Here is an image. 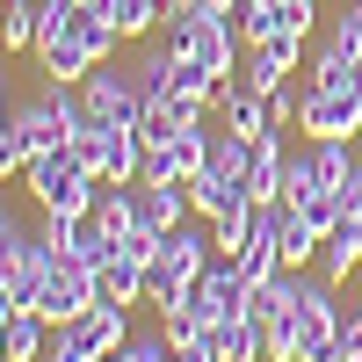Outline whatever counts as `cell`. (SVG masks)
Returning a JSON list of instances; mask_svg holds the SVG:
<instances>
[{"label":"cell","instance_id":"6da1fadb","mask_svg":"<svg viewBox=\"0 0 362 362\" xmlns=\"http://www.w3.org/2000/svg\"><path fill=\"white\" fill-rule=\"evenodd\" d=\"M22 189H29V203H37V210H66V218H87V203H95L102 174L87 167L73 145H51V153H37V160L22 167Z\"/></svg>","mask_w":362,"mask_h":362},{"label":"cell","instance_id":"7a4b0ae2","mask_svg":"<svg viewBox=\"0 0 362 362\" xmlns=\"http://www.w3.org/2000/svg\"><path fill=\"white\" fill-rule=\"evenodd\" d=\"M167 44L181 58H196L210 80H239V58H247V37H239V22L218 15V8H189L167 22Z\"/></svg>","mask_w":362,"mask_h":362},{"label":"cell","instance_id":"3957f363","mask_svg":"<svg viewBox=\"0 0 362 362\" xmlns=\"http://www.w3.org/2000/svg\"><path fill=\"white\" fill-rule=\"evenodd\" d=\"M341 283L326 276H305L297 268V297H290V326H297V348H305V362H348L341 355Z\"/></svg>","mask_w":362,"mask_h":362},{"label":"cell","instance_id":"277c9868","mask_svg":"<svg viewBox=\"0 0 362 362\" xmlns=\"http://www.w3.org/2000/svg\"><path fill=\"white\" fill-rule=\"evenodd\" d=\"M131 341V305H116V297H102V305H87L80 319L51 326V355L44 362H102Z\"/></svg>","mask_w":362,"mask_h":362},{"label":"cell","instance_id":"5b68a950","mask_svg":"<svg viewBox=\"0 0 362 362\" xmlns=\"http://www.w3.org/2000/svg\"><path fill=\"white\" fill-rule=\"evenodd\" d=\"M218 261V247H210V232H189V225H174L167 239H160V254H153V268H145V305H167L174 290H189L203 268Z\"/></svg>","mask_w":362,"mask_h":362},{"label":"cell","instance_id":"8992f818","mask_svg":"<svg viewBox=\"0 0 362 362\" xmlns=\"http://www.w3.org/2000/svg\"><path fill=\"white\" fill-rule=\"evenodd\" d=\"M297 131L305 138H355L362 131V87H319L305 73L297 80Z\"/></svg>","mask_w":362,"mask_h":362},{"label":"cell","instance_id":"52a82bcc","mask_svg":"<svg viewBox=\"0 0 362 362\" xmlns=\"http://www.w3.org/2000/svg\"><path fill=\"white\" fill-rule=\"evenodd\" d=\"M80 95H87V116H95V124H138L145 131V87H138V73L131 66H116V58H102L95 73L80 80Z\"/></svg>","mask_w":362,"mask_h":362},{"label":"cell","instance_id":"ba28073f","mask_svg":"<svg viewBox=\"0 0 362 362\" xmlns=\"http://www.w3.org/2000/svg\"><path fill=\"white\" fill-rule=\"evenodd\" d=\"M87 305H102V268H95V261H80V254H58V261H51V276H44L37 312H44L51 326H66V319H80Z\"/></svg>","mask_w":362,"mask_h":362},{"label":"cell","instance_id":"9c48e42d","mask_svg":"<svg viewBox=\"0 0 362 362\" xmlns=\"http://www.w3.org/2000/svg\"><path fill=\"white\" fill-rule=\"evenodd\" d=\"M203 160H210V116L174 124L167 138H145V181H189Z\"/></svg>","mask_w":362,"mask_h":362},{"label":"cell","instance_id":"30bf717a","mask_svg":"<svg viewBox=\"0 0 362 362\" xmlns=\"http://www.w3.org/2000/svg\"><path fill=\"white\" fill-rule=\"evenodd\" d=\"M51 247H44V232H29L22 225V239H15V247H8V261H0V283H8L15 290V305L22 312H37V297H44V276H51Z\"/></svg>","mask_w":362,"mask_h":362},{"label":"cell","instance_id":"8fae6325","mask_svg":"<svg viewBox=\"0 0 362 362\" xmlns=\"http://www.w3.org/2000/svg\"><path fill=\"white\" fill-rule=\"evenodd\" d=\"M297 66H305V37H268V44H247V58H239V87L247 95H268V87H283Z\"/></svg>","mask_w":362,"mask_h":362},{"label":"cell","instance_id":"7c38bea8","mask_svg":"<svg viewBox=\"0 0 362 362\" xmlns=\"http://www.w3.org/2000/svg\"><path fill=\"white\" fill-rule=\"evenodd\" d=\"M181 218H189V189H181V181H131V225H145V232H174Z\"/></svg>","mask_w":362,"mask_h":362},{"label":"cell","instance_id":"4fadbf2b","mask_svg":"<svg viewBox=\"0 0 362 362\" xmlns=\"http://www.w3.org/2000/svg\"><path fill=\"white\" fill-rule=\"evenodd\" d=\"M8 138L22 145L29 160H37V153H51V145H66V124H58V109H51V95H37V102H22V109L8 116Z\"/></svg>","mask_w":362,"mask_h":362},{"label":"cell","instance_id":"5bb4252c","mask_svg":"<svg viewBox=\"0 0 362 362\" xmlns=\"http://www.w3.org/2000/svg\"><path fill=\"white\" fill-rule=\"evenodd\" d=\"M210 355L218 362H268V326L247 319V312H232V319L210 326Z\"/></svg>","mask_w":362,"mask_h":362},{"label":"cell","instance_id":"9a60e30c","mask_svg":"<svg viewBox=\"0 0 362 362\" xmlns=\"http://www.w3.org/2000/svg\"><path fill=\"white\" fill-rule=\"evenodd\" d=\"M181 189H189V210H196V218L210 225V218H225V210H239V203H247V189H239V181L232 174H218V167H196L189 181H181Z\"/></svg>","mask_w":362,"mask_h":362},{"label":"cell","instance_id":"2e32d148","mask_svg":"<svg viewBox=\"0 0 362 362\" xmlns=\"http://www.w3.org/2000/svg\"><path fill=\"white\" fill-rule=\"evenodd\" d=\"M355 261H362V210L348 203V210H341V225L319 239V276H326V283H348V268H355Z\"/></svg>","mask_w":362,"mask_h":362},{"label":"cell","instance_id":"e0dca14e","mask_svg":"<svg viewBox=\"0 0 362 362\" xmlns=\"http://www.w3.org/2000/svg\"><path fill=\"white\" fill-rule=\"evenodd\" d=\"M102 66V58H95V44H87V37H58V44H37V73L44 80H87V73H95Z\"/></svg>","mask_w":362,"mask_h":362},{"label":"cell","instance_id":"ac0fdd59","mask_svg":"<svg viewBox=\"0 0 362 362\" xmlns=\"http://www.w3.org/2000/svg\"><path fill=\"white\" fill-rule=\"evenodd\" d=\"M283 131L254 138V167H247V203H283Z\"/></svg>","mask_w":362,"mask_h":362},{"label":"cell","instance_id":"d6986e66","mask_svg":"<svg viewBox=\"0 0 362 362\" xmlns=\"http://www.w3.org/2000/svg\"><path fill=\"white\" fill-rule=\"evenodd\" d=\"M44 355H51V319H44V312H15L0 362H44Z\"/></svg>","mask_w":362,"mask_h":362},{"label":"cell","instance_id":"ffe728a7","mask_svg":"<svg viewBox=\"0 0 362 362\" xmlns=\"http://www.w3.org/2000/svg\"><path fill=\"white\" fill-rule=\"evenodd\" d=\"M145 268H153V261H138V254L116 247L102 261V297H116V305H145Z\"/></svg>","mask_w":362,"mask_h":362},{"label":"cell","instance_id":"44dd1931","mask_svg":"<svg viewBox=\"0 0 362 362\" xmlns=\"http://www.w3.org/2000/svg\"><path fill=\"white\" fill-rule=\"evenodd\" d=\"M355 145L348 138H312V167H319V181H326V189H334V196H348V181H355Z\"/></svg>","mask_w":362,"mask_h":362},{"label":"cell","instance_id":"7402d4cb","mask_svg":"<svg viewBox=\"0 0 362 362\" xmlns=\"http://www.w3.org/2000/svg\"><path fill=\"white\" fill-rule=\"evenodd\" d=\"M102 15L124 29V44H131V37H153V29H167V8H160V0H102Z\"/></svg>","mask_w":362,"mask_h":362},{"label":"cell","instance_id":"603a6c76","mask_svg":"<svg viewBox=\"0 0 362 362\" xmlns=\"http://www.w3.org/2000/svg\"><path fill=\"white\" fill-rule=\"evenodd\" d=\"M37 0H0V51H37Z\"/></svg>","mask_w":362,"mask_h":362},{"label":"cell","instance_id":"cb8c5ba5","mask_svg":"<svg viewBox=\"0 0 362 362\" xmlns=\"http://www.w3.org/2000/svg\"><path fill=\"white\" fill-rule=\"evenodd\" d=\"M254 218H261V203H239V210H225V218H210V247L232 261V254L254 239Z\"/></svg>","mask_w":362,"mask_h":362},{"label":"cell","instance_id":"d4e9b609","mask_svg":"<svg viewBox=\"0 0 362 362\" xmlns=\"http://www.w3.org/2000/svg\"><path fill=\"white\" fill-rule=\"evenodd\" d=\"M319 189H326V181H319L312 153H290V160H283V203H312Z\"/></svg>","mask_w":362,"mask_h":362},{"label":"cell","instance_id":"484cf974","mask_svg":"<svg viewBox=\"0 0 362 362\" xmlns=\"http://www.w3.org/2000/svg\"><path fill=\"white\" fill-rule=\"evenodd\" d=\"M305 73H312L319 87H362V66H355V58H348V51H334V44H326V51L312 58V66H305Z\"/></svg>","mask_w":362,"mask_h":362},{"label":"cell","instance_id":"4316f807","mask_svg":"<svg viewBox=\"0 0 362 362\" xmlns=\"http://www.w3.org/2000/svg\"><path fill=\"white\" fill-rule=\"evenodd\" d=\"M102 362H174V348H167V334H131L116 355H102Z\"/></svg>","mask_w":362,"mask_h":362},{"label":"cell","instance_id":"83f0119b","mask_svg":"<svg viewBox=\"0 0 362 362\" xmlns=\"http://www.w3.org/2000/svg\"><path fill=\"white\" fill-rule=\"evenodd\" d=\"M326 44H334V51H348L355 66H362V15H355V0H348V8L334 15V29H326Z\"/></svg>","mask_w":362,"mask_h":362},{"label":"cell","instance_id":"f1b7e54d","mask_svg":"<svg viewBox=\"0 0 362 362\" xmlns=\"http://www.w3.org/2000/svg\"><path fill=\"white\" fill-rule=\"evenodd\" d=\"M261 102H268V124H276V131H290V124H297V80H283V87H268Z\"/></svg>","mask_w":362,"mask_h":362},{"label":"cell","instance_id":"f546056e","mask_svg":"<svg viewBox=\"0 0 362 362\" xmlns=\"http://www.w3.org/2000/svg\"><path fill=\"white\" fill-rule=\"evenodd\" d=\"M341 355H362V305H341Z\"/></svg>","mask_w":362,"mask_h":362},{"label":"cell","instance_id":"4dcf8cb0","mask_svg":"<svg viewBox=\"0 0 362 362\" xmlns=\"http://www.w3.org/2000/svg\"><path fill=\"white\" fill-rule=\"evenodd\" d=\"M22 167H29V153H22L8 131H0V181H8V174H22Z\"/></svg>","mask_w":362,"mask_h":362},{"label":"cell","instance_id":"1f68e13d","mask_svg":"<svg viewBox=\"0 0 362 362\" xmlns=\"http://www.w3.org/2000/svg\"><path fill=\"white\" fill-rule=\"evenodd\" d=\"M15 239H22V218H15L8 203H0V261H8V247H15Z\"/></svg>","mask_w":362,"mask_h":362},{"label":"cell","instance_id":"d6a6232c","mask_svg":"<svg viewBox=\"0 0 362 362\" xmlns=\"http://www.w3.org/2000/svg\"><path fill=\"white\" fill-rule=\"evenodd\" d=\"M348 203L362 210V160H355V181H348Z\"/></svg>","mask_w":362,"mask_h":362},{"label":"cell","instance_id":"836d02e7","mask_svg":"<svg viewBox=\"0 0 362 362\" xmlns=\"http://www.w3.org/2000/svg\"><path fill=\"white\" fill-rule=\"evenodd\" d=\"M8 116H15V109H8V73H0V131H8Z\"/></svg>","mask_w":362,"mask_h":362},{"label":"cell","instance_id":"e575fe53","mask_svg":"<svg viewBox=\"0 0 362 362\" xmlns=\"http://www.w3.org/2000/svg\"><path fill=\"white\" fill-rule=\"evenodd\" d=\"M87 8H102V0H87Z\"/></svg>","mask_w":362,"mask_h":362},{"label":"cell","instance_id":"d590c367","mask_svg":"<svg viewBox=\"0 0 362 362\" xmlns=\"http://www.w3.org/2000/svg\"><path fill=\"white\" fill-rule=\"evenodd\" d=\"M355 15H362V0H355Z\"/></svg>","mask_w":362,"mask_h":362}]
</instances>
